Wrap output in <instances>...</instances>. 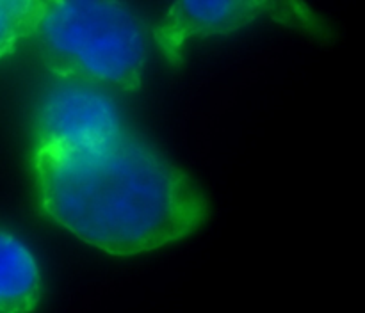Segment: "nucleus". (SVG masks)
Returning a JSON list of instances; mask_svg holds the SVG:
<instances>
[{"instance_id": "1", "label": "nucleus", "mask_w": 365, "mask_h": 313, "mask_svg": "<svg viewBox=\"0 0 365 313\" xmlns=\"http://www.w3.org/2000/svg\"><path fill=\"white\" fill-rule=\"evenodd\" d=\"M31 169L39 212L107 255L177 244L210 216L198 181L132 127L96 148H32Z\"/></svg>"}, {"instance_id": "2", "label": "nucleus", "mask_w": 365, "mask_h": 313, "mask_svg": "<svg viewBox=\"0 0 365 313\" xmlns=\"http://www.w3.org/2000/svg\"><path fill=\"white\" fill-rule=\"evenodd\" d=\"M36 38L46 70L66 84L120 92L141 89L148 36L128 4L48 0Z\"/></svg>"}, {"instance_id": "3", "label": "nucleus", "mask_w": 365, "mask_h": 313, "mask_svg": "<svg viewBox=\"0 0 365 313\" xmlns=\"http://www.w3.org/2000/svg\"><path fill=\"white\" fill-rule=\"evenodd\" d=\"M277 21L291 28L324 38L327 21L307 4L273 2V0H220V2H175L160 16L152 36L160 55L171 64L184 63L185 48L192 39L227 36L242 31L259 20Z\"/></svg>"}, {"instance_id": "4", "label": "nucleus", "mask_w": 365, "mask_h": 313, "mask_svg": "<svg viewBox=\"0 0 365 313\" xmlns=\"http://www.w3.org/2000/svg\"><path fill=\"white\" fill-rule=\"evenodd\" d=\"M127 127L109 92L64 82L39 98L32 123V148H96Z\"/></svg>"}, {"instance_id": "5", "label": "nucleus", "mask_w": 365, "mask_h": 313, "mask_svg": "<svg viewBox=\"0 0 365 313\" xmlns=\"http://www.w3.org/2000/svg\"><path fill=\"white\" fill-rule=\"evenodd\" d=\"M43 292L45 281L32 249L0 228V313H34Z\"/></svg>"}, {"instance_id": "6", "label": "nucleus", "mask_w": 365, "mask_h": 313, "mask_svg": "<svg viewBox=\"0 0 365 313\" xmlns=\"http://www.w3.org/2000/svg\"><path fill=\"white\" fill-rule=\"evenodd\" d=\"M45 14L41 0H0V59L38 32Z\"/></svg>"}]
</instances>
